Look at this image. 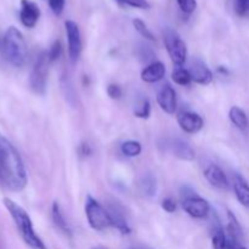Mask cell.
Instances as JSON below:
<instances>
[{
  "instance_id": "6da1fadb",
  "label": "cell",
  "mask_w": 249,
  "mask_h": 249,
  "mask_svg": "<svg viewBox=\"0 0 249 249\" xmlns=\"http://www.w3.org/2000/svg\"><path fill=\"white\" fill-rule=\"evenodd\" d=\"M27 172L18 151L0 135V185L6 190L19 192L27 186Z\"/></svg>"
},
{
  "instance_id": "7a4b0ae2",
  "label": "cell",
  "mask_w": 249,
  "mask_h": 249,
  "mask_svg": "<svg viewBox=\"0 0 249 249\" xmlns=\"http://www.w3.org/2000/svg\"><path fill=\"white\" fill-rule=\"evenodd\" d=\"M2 203H4L5 208L7 209L10 216L14 220L17 231H18L19 236L24 241V243L31 249H46L41 238L36 235L28 213L19 204H17L12 199L7 198V197L2 199Z\"/></svg>"
},
{
  "instance_id": "3957f363",
  "label": "cell",
  "mask_w": 249,
  "mask_h": 249,
  "mask_svg": "<svg viewBox=\"0 0 249 249\" xmlns=\"http://www.w3.org/2000/svg\"><path fill=\"white\" fill-rule=\"evenodd\" d=\"M2 57L14 67H22L27 61V44L16 27H9L1 40Z\"/></svg>"
},
{
  "instance_id": "277c9868",
  "label": "cell",
  "mask_w": 249,
  "mask_h": 249,
  "mask_svg": "<svg viewBox=\"0 0 249 249\" xmlns=\"http://www.w3.org/2000/svg\"><path fill=\"white\" fill-rule=\"evenodd\" d=\"M50 58L48 51H43L36 58L33 66V70L29 77V85L36 94L44 95L46 91V83H48L49 67H50Z\"/></svg>"
},
{
  "instance_id": "5b68a950",
  "label": "cell",
  "mask_w": 249,
  "mask_h": 249,
  "mask_svg": "<svg viewBox=\"0 0 249 249\" xmlns=\"http://www.w3.org/2000/svg\"><path fill=\"white\" fill-rule=\"evenodd\" d=\"M85 215H87L88 223L94 230L104 231L112 226L111 216L107 209L104 208L91 196H88L85 201Z\"/></svg>"
},
{
  "instance_id": "8992f818",
  "label": "cell",
  "mask_w": 249,
  "mask_h": 249,
  "mask_svg": "<svg viewBox=\"0 0 249 249\" xmlns=\"http://www.w3.org/2000/svg\"><path fill=\"white\" fill-rule=\"evenodd\" d=\"M163 40L173 63L178 67L185 65L187 60V48L179 33L172 28H165L163 32Z\"/></svg>"
},
{
  "instance_id": "52a82bcc",
  "label": "cell",
  "mask_w": 249,
  "mask_h": 249,
  "mask_svg": "<svg viewBox=\"0 0 249 249\" xmlns=\"http://www.w3.org/2000/svg\"><path fill=\"white\" fill-rule=\"evenodd\" d=\"M66 34H67L68 40V55L72 62H77L79 58L80 53H82V36H80V31L78 24L72 19H68L65 22Z\"/></svg>"
},
{
  "instance_id": "ba28073f",
  "label": "cell",
  "mask_w": 249,
  "mask_h": 249,
  "mask_svg": "<svg viewBox=\"0 0 249 249\" xmlns=\"http://www.w3.org/2000/svg\"><path fill=\"white\" fill-rule=\"evenodd\" d=\"M182 208L190 216L196 219H204L211 213V206L208 201L197 195L190 198L182 199Z\"/></svg>"
},
{
  "instance_id": "9c48e42d",
  "label": "cell",
  "mask_w": 249,
  "mask_h": 249,
  "mask_svg": "<svg viewBox=\"0 0 249 249\" xmlns=\"http://www.w3.org/2000/svg\"><path fill=\"white\" fill-rule=\"evenodd\" d=\"M187 71L190 72V75L192 78V82L197 83L201 85L211 84L213 80V73L209 70L208 66L199 58L194 57L189 62Z\"/></svg>"
},
{
  "instance_id": "30bf717a",
  "label": "cell",
  "mask_w": 249,
  "mask_h": 249,
  "mask_svg": "<svg viewBox=\"0 0 249 249\" xmlns=\"http://www.w3.org/2000/svg\"><path fill=\"white\" fill-rule=\"evenodd\" d=\"M40 17V9L32 0H21L19 7V21L27 28H33Z\"/></svg>"
},
{
  "instance_id": "8fae6325",
  "label": "cell",
  "mask_w": 249,
  "mask_h": 249,
  "mask_svg": "<svg viewBox=\"0 0 249 249\" xmlns=\"http://www.w3.org/2000/svg\"><path fill=\"white\" fill-rule=\"evenodd\" d=\"M165 147L178 160H186V162H191L195 160L194 148L182 139H170V140L165 141Z\"/></svg>"
},
{
  "instance_id": "7c38bea8",
  "label": "cell",
  "mask_w": 249,
  "mask_h": 249,
  "mask_svg": "<svg viewBox=\"0 0 249 249\" xmlns=\"http://www.w3.org/2000/svg\"><path fill=\"white\" fill-rule=\"evenodd\" d=\"M157 102L160 108L168 114H174L177 111V92L169 84L160 87L157 92Z\"/></svg>"
},
{
  "instance_id": "4fadbf2b",
  "label": "cell",
  "mask_w": 249,
  "mask_h": 249,
  "mask_svg": "<svg viewBox=\"0 0 249 249\" xmlns=\"http://www.w3.org/2000/svg\"><path fill=\"white\" fill-rule=\"evenodd\" d=\"M178 123H179L180 128L189 134H196L203 128V119L199 114L195 113V112H180L178 114Z\"/></svg>"
},
{
  "instance_id": "5bb4252c",
  "label": "cell",
  "mask_w": 249,
  "mask_h": 249,
  "mask_svg": "<svg viewBox=\"0 0 249 249\" xmlns=\"http://www.w3.org/2000/svg\"><path fill=\"white\" fill-rule=\"evenodd\" d=\"M204 177H206V179L208 180L212 186L216 187L219 190H228L229 186H230L229 179L225 173H224V170L219 165L213 164V163H211V164L204 168Z\"/></svg>"
},
{
  "instance_id": "9a60e30c",
  "label": "cell",
  "mask_w": 249,
  "mask_h": 249,
  "mask_svg": "<svg viewBox=\"0 0 249 249\" xmlns=\"http://www.w3.org/2000/svg\"><path fill=\"white\" fill-rule=\"evenodd\" d=\"M107 212H108L109 216H111L112 226L113 228H116L123 235L130 233V228H129L128 221H126L125 213H124L123 208L117 202L109 203L108 207H107Z\"/></svg>"
},
{
  "instance_id": "2e32d148",
  "label": "cell",
  "mask_w": 249,
  "mask_h": 249,
  "mask_svg": "<svg viewBox=\"0 0 249 249\" xmlns=\"http://www.w3.org/2000/svg\"><path fill=\"white\" fill-rule=\"evenodd\" d=\"M232 186L236 198L245 208L249 209V184L247 180L238 173L232 175Z\"/></svg>"
},
{
  "instance_id": "e0dca14e",
  "label": "cell",
  "mask_w": 249,
  "mask_h": 249,
  "mask_svg": "<svg viewBox=\"0 0 249 249\" xmlns=\"http://www.w3.org/2000/svg\"><path fill=\"white\" fill-rule=\"evenodd\" d=\"M165 75V67L162 62H152L141 72V79L146 83H157Z\"/></svg>"
},
{
  "instance_id": "ac0fdd59",
  "label": "cell",
  "mask_w": 249,
  "mask_h": 249,
  "mask_svg": "<svg viewBox=\"0 0 249 249\" xmlns=\"http://www.w3.org/2000/svg\"><path fill=\"white\" fill-rule=\"evenodd\" d=\"M51 216H53V221L55 224L56 229L61 231L66 237H72V230H71L67 220L65 219V215H63L60 204L57 202H53V208H51Z\"/></svg>"
},
{
  "instance_id": "d6986e66",
  "label": "cell",
  "mask_w": 249,
  "mask_h": 249,
  "mask_svg": "<svg viewBox=\"0 0 249 249\" xmlns=\"http://www.w3.org/2000/svg\"><path fill=\"white\" fill-rule=\"evenodd\" d=\"M228 238L229 240L237 241V242H242L243 241V231L241 228L240 223H238L237 218L232 212L228 211Z\"/></svg>"
},
{
  "instance_id": "ffe728a7",
  "label": "cell",
  "mask_w": 249,
  "mask_h": 249,
  "mask_svg": "<svg viewBox=\"0 0 249 249\" xmlns=\"http://www.w3.org/2000/svg\"><path fill=\"white\" fill-rule=\"evenodd\" d=\"M139 191L145 197H153L157 192V181L151 174H145L139 181Z\"/></svg>"
},
{
  "instance_id": "44dd1931",
  "label": "cell",
  "mask_w": 249,
  "mask_h": 249,
  "mask_svg": "<svg viewBox=\"0 0 249 249\" xmlns=\"http://www.w3.org/2000/svg\"><path fill=\"white\" fill-rule=\"evenodd\" d=\"M212 243H213V249H226L228 245V236L224 232L223 226L220 225L218 219L212 229Z\"/></svg>"
},
{
  "instance_id": "7402d4cb",
  "label": "cell",
  "mask_w": 249,
  "mask_h": 249,
  "mask_svg": "<svg viewBox=\"0 0 249 249\" xmlns=\"http://www.w3.org/2000/svg\"><path fill=\"white\" fill-rule=\"evenodd\" d=\"M229 118L232 122V124L235 126H237L241 130H246L249 125L248 117L246 114V112L243 111L242 108L237 106H233L230 108V112H229Z\"/></svg>"
},
{
  "instance_id": "603a6c76",
  "label": "cell",
  "mask_w": 249,
  "mask_h": 249,
  "mask_svg": "<svg viewBox=\"0 0 249 249\" xmlns=\"http://www.w3.org/2000/svg\"><path fill=\"white\" fill-rule=\"evenodd\" d=\"M121 151L126 157H136V156H139L141 153L142 147H141V143L138 142V141L129 140L122 143Z\"/></svg>"
},
{
  "instance_id": "cb8c5ba5",
  "label": "cell",
  "mask_w": 249,
  "mask_h": 249,
  "mask_svg": "<svg viewBox=\"0 0 249 249\" xmlns=\"http://www.w3.org/2000/svg\"><path fill=\"white\" fill-rule=\"evenodd\" d=\"M172 79L179 85H189L190 83L192 82V78L191 75H190V72L187 71V68L182 67H178L177 70L173 72Z\"/></svg>"
},
{
  "instance_id": "d4e9b609",
  "label": "cell",
  "mask_w": 249,
  "mask_h": 249,
  "mask_svg": "<svg viewBox=\"0 0 249 249\" xmlns=\"http://www.w3.org/2000/svg\"><path fill=\"white\" fill-rule=\"evenodd\" d=\"M133 24H134V27H135L136 31H138V33L140 34L142 38L147 39V40H151V41L156 40L153 33L150 31V28L147 27V24H146L142 19H140V18L133 19Z\"/></svg>"
},
{
  "instance_id": "484cf974",
  "label": "cell",
  "mask_w": 249,
  "mask_h": 249,
  "mask_svg": "<svg viewBox=\"0 0 249 249\" xmlns=\"http://www.w3.org/2000/svg\"><path fill=\"white\" fill-rule=\"evenodd\" d=\"M116 1L122 6H130L135 7V9L147 10L151 7L150 2L147 0H116Z\"/></svg>"
},
{
  "instance_id": "4316f807",
  "label": "cell",
  "mask_w": 249,
  "mask_h": 249,
  "mask_svg": "<svg viewBox=\"0 0 249 249\" xmlns=\"http://www.w3.org/2000/svg\"><path fill=\"white\" fill-rule=\"evenodd\" d=\"M134 114H135V117H138V118L147 119L148 117H150V114H151V104H150V101H148L147 99L142 100V101H141V105L139 106L138 109H135Z\"/></svg>"
},
{
  "instance_id": "83f0119b",
  "label": "cell",
  "mask_w": 249,
  "mask_h": 249,
  "mask_svg": "<svg viewBox=\"0 0 249 249\" xmlns=\"http://www.w3.org/2000/svg\"><path fill=\"white\" fill-rule=\"evenodd\" d=\"M178 5H179L180 10H181L184 14H192V12L196 10L197 7V1L196 0H177Z\"/></svg>"
},
{
  "instance_id": "f1b7e54d",
  "label": "cell",
  "mask_w": 249,
  "mask_h": 249,
  "mask_svg": "<svg viewBox=\"0 0 249 249\" xmlns=\"http://www.w3.org/2000/svg\"><path fill=\"white\" fill-rule=\"evenodd\" d=\"M235 10L238 16L249 17V0H235Z\"/></svg>"
},
{
  "instance_id": "f546056e",
  "label": "cell",
  "mask_w": 249,
  "mask_h": 249,
  "mask_svg": "<svg viewBox=\"0 0 249 249\" xmlns=\"http://www.w3.org/2000/svg\"><path fill=\"white\" fill-rule=\"evenodd\" d=\"M48 53L51 62L57 60V58L61 56V53H62V45H61V41L60 40L53 41V45L50 46V50L48 51Z\"/></svg>"
},
{
  "instance_id": "4dcf8cb0",
  "label": "cell",
  "mask_w": 249,
  "mask_h": 249,
  "mask_svg": "<svg viewBox=\"0 0 249 249\" xmlns=\"http://www.w3.org/2000/svg\"><path fill=\"white\" fill-rule=\"evenodd\" d=\"M139 57H140V60H142L143 62L152 61L153 60V53H152V50H151L150 46L141 44L140 53H139Z\"/></svg>"
},
{
  "instance_id": "1f68e13d",
  "label": "cell",
  "mask_w": 249,
  "mask_h": 249,
  "mask_svg": "<svg viewBox=\"0 0 249 249\" xmlns=\"http://www.w3.org/2000/svg\"><path fill=\"white\" fill-rule=\"evenodd\" d=\"M48 2L53 14L57 16L62 14L63 9H65V0H48Z\"/></svg>"
},
{
  "instance_id": "d6a6232c",
  "label": "cell",
  "mask_w": 249,
  "mask_h": 249,
  "mask_svg": "<svg viewBox=\"0 0 249 249\" xmlns=\"http://www.w3.org/2000/svg\"><path fill=\"white\" fill-rule=\"evenodd\" d=\"M107 94H108V96L111 99L119 100L122 97V95H123V90H122V88L119 85L111 84L107 87Z\"/></svg>"
},
{
  "instance_id": "836d02e7",
  "label": "cell",
  "mask_w": 249,
  "mask_h": 249,
  "mask_svg": "<svg viewBox=\"0 0 249 249\" xmlns=\"http://www.w3.org/2000/svg\"><path fill=\"white\" fill-rule=\"evenodd\" d=\"M162 208L164 209L167 213H174V212L177 211V203L174 202V199L168 197V198H164L162 201Z\"/></svg>"
},
{
  "instance_id": "e575fe53",
  "label": "cell",
  "mask_w": 249,
  "mask_h": 249,
  "mask_svg": "<svg viewBox=\"0 0 249 249\" xmlns=\"http://www.w3.org/2000/svg\"><path fill=\"white\" fill-rule=\"evenodd\" d=\"M226 249H247L242 245V242H237V241L229 240L228 238V245H226Z\"/></svg>"
},
{
  "instance_id": "d590c367",
  "label": "cell",
  "mask_w": 249,
  "mask_h": 249,
  "mask_svg": "<svg viewBox=\"0 0 249 249\" xmlns=\"http://www.w3.org/2000/svg\"><path fill=\"white\" fill-rule=\"evenodd\" d=\"M79 152H80V155H83V156H89L90 153H91V147H90L89 143L84 142L80 145Z\"/></svg>"
},
{
  "instance_id": "8d00e7d4",
  "label": "cell",
  "mask_w": 249,
  "mask_h": 249,
  "mask_svg": "<svg viewBox=\"0 0 249 249\" xmlns=\"http://www.w3.org/2000/svg\"><path fill=\"white\" fill-rule=\"evenodd\" d=\"M129 249H151V248H147V247H133V248H129Z\"/></svg>"
},
{
  "instance_id": "74e56055",
  "label": "cell",
  "mask_w": 249,
  "mask_h": 249,
  "mask_svg": "<svg viewBox=\"0 0 249 249\" xmlns=\"http://www.w3.org/2000/svg\"><path fill=\"white\" fill-rule=\"evenodd\" d=\"M94 249H107V248H104V247H96V248H94Z\"/></svg>"
}]
</instances>
